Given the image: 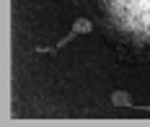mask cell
Returning a JSON list of instances; mask_svg holds the SVG:
<instances>
[{
  "instance_id": "cell-1",
  "label": "cell",
  "mask_w": 150,
  "mask_h": 127,
  "mask_svg": "<svg viewBox=\"0 0 150 127\" xmlns=\"http://www.w3.org/2000/svg\"><path fill=\"white\" fill-rule=\"evenodd\" d=\"M111 16L150 42V0H111Z\"/></svg>"
},
{
  "instance_id": "cell-2",
  "label": "cell",
  "mask_w": 150,
  "mask_h": 127,
  "mask_svg": "<svg viewBox=\"0 0 150 127\" xmlns=\"http://www.w3.org/2000/svg\"><path fill=\"white\" fill-rule=\"evenodd\" d=\"M91 31H93V21H91V18H75L73 29L67 31L65 39H60L54 47H36V52H39V55H54V52H60L62 47H67L70 42H75L80 34H91Z\"/></svg>"
},
{
  "instance_id": "cell-3",
  "label": "cell",
  "mask_w": 150,
  "mask_h": 127,
  "mask_svg": "<svg viewBox=\"0 0 150 127\" xmlns=\"http://www.w3.org/2000/svg\"><path fill=\"white\" fill-rule=\"evenodd\" d=\"M111 104L114 106H137L132 94H127V91H111Z\"/></svg>"
}]
</instances>
